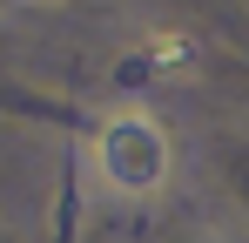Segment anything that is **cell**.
<instances>
[{"instance_id": "1", "label": "cell", "mask_w": 249, "mask_h": 243, "mask_svg": "<svg viewBox=\"0 0 249 243\" xmlns=\"http://www.w3.org/2000/svg\"><path fill=\"white\" fill-rule=\"evenodd\" d=\"M94 156H101V176L115 189L148 196V189H162V176H168V135L148 115H115L94 135Z\"/></svg>"}]
</instances>
